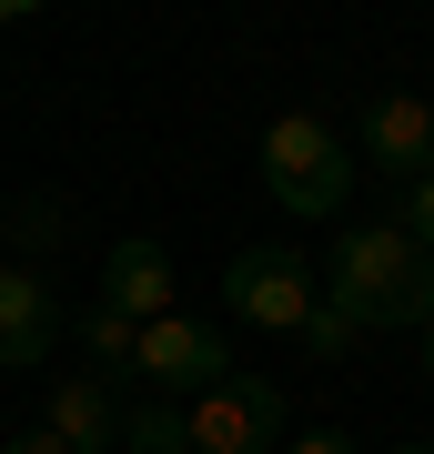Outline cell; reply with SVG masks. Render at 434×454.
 Wrapping results in <instances>:
<instances>
[{"instance_id":"obj_1","label":"cell","mask_w":434,"mask_h":454,"mask_svg":"<svg viewBox=\"0 0 434 454\" xmlns=\"http://www.w3.org/2000/svg\"><path fill=\"white\" fill-rule=\"evenodd\" d=\"M334 313L354 333H374V324H434V253L404 243V223H354L334 243Z\"/></svg>"},{"instance_id":"obj_2","label":"cell","mask_w":434,"mask_h":454,"mask_svg":"<svg viewBox=\"0 0 434 454\" xmlns=\"http://www.w3.org/2000/svg\"><path fill=\"white\" fill-rule=\"evenodd\" d=\"M263 192H273L293 223H334L343 192H354V152H343V131L313 121V112H273V121H263Z\"/></svg>"},{"instance_id":"obj_3","label":"cell","mask_w":434,"mask_h":454,"mask_svg":"<svg viewBox=\"0 0 434 454\" xmlns=\"http://www.w3.org/2000/svg\"><path fill=\"white\" fill-rule=\"evenodd\" d=\"M283 434V394L263 373H223L212 394L182 404V454H273Z\"/></svg>"},{"instance_id":"obj_4","label":"cell","mask_w":434,"mask_h":454,"mask_svg":"<svg viewBox=\"0 0 434 454\" xmlns=\"http://www.w3.org/2000/svg\"><path fill=\"white\" fill-rule=\"evenodd\" d=\"M131 373H142L162 404H193V394H212V384L233 373V354H223V333H212V324H193V313H162V324L131 333Z\"/></svg>"},{"instance_id":"obj_5","label":"cell","mask_w":434,"mask_h":454,"mask_svg":"<svg viewBox=\"0 0 434 454\" xmlns=\"http://www.w3.org/2000/svg\"><path fill=\"white\" fill-rule=\"evenodd\" d=\"M223 303L242 313V324H263V333H304V313H313V273H304L283 243H253V253L223 262Z\"/></svg>"},{"instance_id":"obj_6","label":"cell","mask_w":434,"mask_h":454,"mask_svg":"<svg viewBox=\"0 0 434 454\" xmlns=\"http://www.w3.org/2000/svg\"><path fill=\"white\" fill-rule=\"evenodd\" d=\"M354 172L424 182V172H434V101H414V91H384V101H364V162H354Z\"/></svg>"},{"instance_id":"obj_7","label":"cell","mask_w":434,"mask_h":454,"mask_svg":"<svg viewBox=\"0 0 434 454\" xmlns=\"http://www.w3.org/2000/svg\"><path fill=\"white\" fill-rule=\"evenodd\" d=\"M101 313H122V324H162V313H182L172 253H162L152 232H122V243H112V262H101Z\"/></svg>"},{"instance_id":"obj_8","label":"cell","mask_w":434,"mask_h":454,"mask_svg":"<svg viewBox=\"0 0 434 454\" xmlns=\"http://www.w3.org/2000/svg\"><path fill=\"white\" fill-rule=\"evenodd\" d=\"M51 343H61V303H51V283L20 273V262H0V373H31Z\"/></svg>"},{"instance_id":"obj_9","label":"cell","mask_w":434,"mask_h":454,"mask_svg":"<svg viewBox=\"0 0 434 454\" xmlns=\"http://www.w3.org/2000/svg\"><path fill=\"white\" fill-rule=\"evenodd\" d=\"M41 424L61 434L71 454H122V404H112V384H91V373H71V384H51V404H41Z\"/></svg>"},{"instance_id":"obj_10","label":"cell","mask_w":434,"mask_h":454,"mask_svg":"<svg viewBox=\"0 0 434 454\" xmlns=\"http://www.w3.org/2000/svg\"><path fill=\"white\" fill-rule=\"evenodd\" d=\"M122 444H131V454H182V404L131 414V424H122Z\"/></svg>"},{"instance_id":"obj_11","label":"cell","mask_w":434,"mask_h":454,"mask_svg":"<svg viewBox=\"0 0 434 454\" xmlns=\"http://www.w3.org/2000/svg\"><path fill=\"white\" fill-rule=\"evenodd\" d=\"M293 343H304V354H313V364H334V354H343V343H354V324H343V313H334V303H313V313H304V333H293Z\"/></svg>"},{"instance_id":"obj_12","label":"cell","mask_w":434,"mask_h":454,"mask_svg":"<svg viewBox=\"0 0 434 454\" xmlns=\"http://www.w3.org/2000/svg\"><path fill=\"white\" fill-rule=\"evenodd\" d=\"M131 333H142V324H122V313H101V303H91V324H81L91 364H131Z\"/></svg>"},{"instance_id":"obj_13","label":"cell","mask_w":434,"mask_h":454,"mask_svg":"<svg viewBox=\"0 0 434 454\" xmlns=\"http://www.w3.org/2000/svg\"><path fill=\"white\" fill-rule=\"evenodd\" d=\"M404 243H424V253H434V172H424V182H404Z\"/></svg>"},{"instance_id":"obj_14","label":"cell","mask_w":434,"mask_h":454,"mask_svg":"<svg viewBox=\"0 0 434 454\" xmlns=\"http://www.w3.org/2000/svg\"><path fill=\"white\" fill-rule=\"evenodd\" d=\"M283 454H354V434H334V424H313V434H293Z\"/></svg>"},{"instance_id":"obj_15","label":"cell","mask_w":434,"mask_h":454,"mask_svg":"<svg viewBox=\"0 0 434 454\" xmlns=\"http://www.w3.org/2000/svg\"><path fill=\"white\" fill-rule=\"evenodd\" d=\"M0 454H71V444L51 434V424H31V434H11V444H0Z\"/></svg>"},{"instance_id":"obj_16","label":"cell","mask_w":434,"mask_h":454,"mask_svg":"<svg viewBox=\"0 0 434 454\" xmlns=\"http://www.w3.org/2000/svg\"><path fill=\"white\" fill-rule=\"evenodd\" d=\"M424 373H434V324H424Z\"/></svg>"},{"instance_id":"obj_17","label":"cell","mask_w":434,"mask_h":454,"mask_svg":"<svg viewBox=\"0 0 434 454\" xmlns=\"http://www.w3.org/2000/svg\"><path fill=\"white\" fill-rule=\"evenodd\" d=\"M0 243H11V202H0Z\"/></svg>"},{"instance_id":"obj_18","label":"cell","mask_w":434,"mask_h":454,"mask_svg":"<svg viewBox=\"0 0 434 454\" xmlns=\"http://www.w3.org/2000/svg\"><path fill=\"white\" fill-rule=\"evenodd\" d=\"M394 454H434V444H394Z\"/></svg>"}]
</instances>
